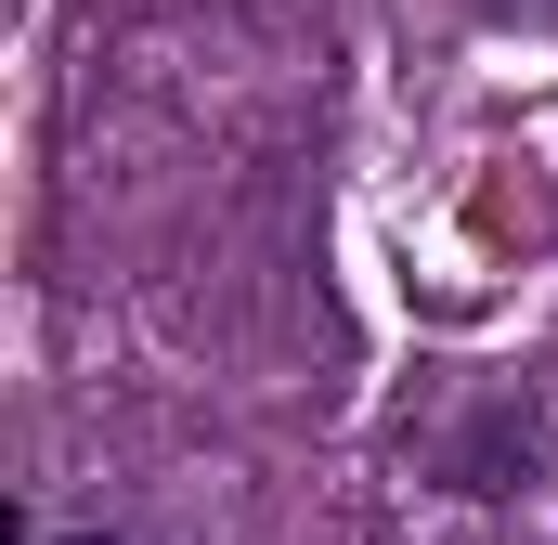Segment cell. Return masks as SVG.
I'll return each instance as SVG.
<instances>
[{"instance_id":"obj_1","label":"cell","mask_w":558,"mask_h":545,"mask_svg":"<svg viewBox=\"0 0 558 545\" xmlns=\"http://www.w3.org/2000/svg\"><path fill=\"white\" fill-rule=\"evenodd\" d=\"M39 545H143V533H39Z\"/></svg>"}]
</instances>
